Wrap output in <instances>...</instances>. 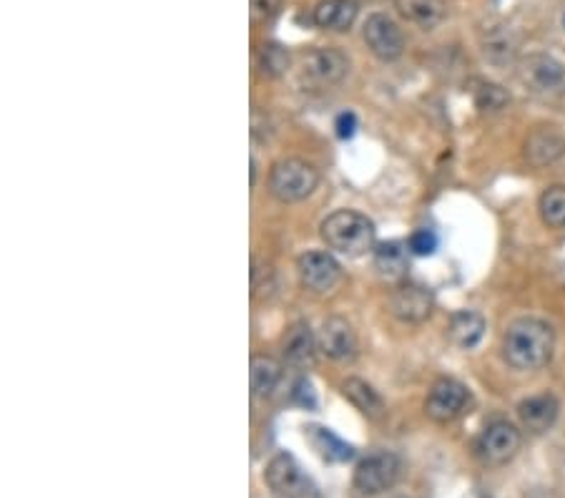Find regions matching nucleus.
<instances>
[{"mask_svg": "<svg viewBox=\"0 0 565 498\" xmlns=\"http://www.w3.org/2000/svg\"><path fill=\"white\" fill-rule=\"evenodd\" d=\"M334 129H337L339 139H352L357 131V116L352 111H345V114H339L337 121H334Z\"/></svg>", "mask_w": 565, "mask_h": 498, "instance_id": "c85d7f7f", "label": "nucleus"}, {"mask_svg": "<svg viewBox=\"0 0 565 498\" xmlns=\"http://www.w3.org/2000/svg\"><path fill=\"white\" fill-rule=\"evenodd\" d=\"M342 390H345L347 398H350L362 413L370 415V418H382V415H385V403H382L380 393H377L370 383H365V380L360 378L345 380Z\"/></svg>", "mask_w": 565, "mask_h": 498, "instance_id": "4be33fe9", "label": "nucleus"}, {"mask_svg": "<svg viewBox=\"0 0 565 498\" xmlns=\"http://www.w3.org/2000/svg\"><path fill=\"white\" fill-rule=\"evenodd\" d=\"M565 151V139L560 131L555 129H538L528 136L525 141V156L533 166H548L555 159H560Z\"/></svg>", "mask_w": 565, "mask_h": 498, "instance_id": "f3484780", "label": "nucleus"}, {"mask_svg": "<svg viewBox=\"0 0 565 498\" xmlns=\"http://www.w3.org/2000/svg\"><path fill=\"white\" fill-rule=\"evenodd\" d=\"M249 380H252V393L259 395V398H267L282 380V363L274 360L272 355H254L252 368H249Z\"/></svg>", "mask_w": 565, "mask_h": 498, "instance_id": "412c9836", "label": "nucleus"}, {"mask_svg": "<svg viewBox=\"0 0 565 498\" xmlns=\"http://www.w3.org/2000/svg\"><path fill=\"white\" fill-rule=\"evenodd\" d=\"M365 43L380 61H397L405 51L400 26L387 13H372L365 21Z\"/></svg>", "mask_w": 565, "mask_h": 498, "instance_id": "9d476101", "label": "nucleus"}, {"mask_svg": "<svg viewBox=\"0 0 565 498\" xmlns=\"http://www.w3.org/2000/svg\"><path fill=\"white\" fill-rule=\"evenodd\" d=\"M555 332L538 317H520L508 327L503 340V355L510 368L540 370L553 360Z\"/></svg>", "mask_w": 565, "mask_h": 498, "instance_id": "f257e3e1", "label": "nucleus"}, {"mask_svg": "<svg viewBox=\"0 0 565 498\" xmlns=\"http://www.w3.org/2000/svg\"><path fill=\"white\" fill-rule=\"evenodd\" d=\"M518 76L528 91L538 96H553L563 89L565 71L548 53H530L520 61Z\"/></svg>", "mask_w": 565, "mask_h": 498, "instance_id": "423d86ee", "label": "nucleus"}, {"mask_svg": "<svg viewBox=\"0 0 565 498\" xmlns=\"http://www.w3.org/2000/svg\"><path fill=\"white\" fill-rule=\"evenodd\" d=\"M319 172L304 159H282L272 166L269 192L284 204L302 202L317 189Z\"/></svg>", "mask_w": 565, "mask_h": 498, "instance_id": "7ed1b4c3", "label": "nucleus"}, {"mask_svg": "<svg viewBox=\"0 0 565 498\" xmlns=\"http://www.w3.org/2000/svg\"><path fill=\"white\" fill-rule=\"evenodd\" d=\"M407 247H410L412 255H417V257L435 255V249H437L435 232H432V229H417V232L410 237V242H407Z\"/></svg>", "mask_w": 565, "mask_h": 498, "instance_id": "cd10ccee", "label": "nucleus"}, {"mask_svg": "<svg viewBox=\"0 0 565 498\" xmlns=\"http://www.w3.org/2000/svg\"><path fill=\"white\" fill-rule=\"evenodd\" d=\"M287 63H289V56L282 46H264V51H262L264 73H269V76H279V73H284Z\"/></svg>", "mask_w": 565, "mask_h": 498, "instance_id": "bb28decb", "label": "nucleus"}, {"mask_svg": "<svg viewBox=\"0 0 565 498\" xmlns=\"http://www.w3.org/2000/svg\"><path fill=\"white\" fill-rule=\"evenodd\" d=\"M407 252L402 242H382L375 247V267L387 280H405L407 275Z\"/></svg>", "mask_w": 565, "mask_h": 498, "instance_id": "aec40b11", "label": "nucleus"}, {"mask_svg": "<svg viewBox=\"0 0 565 498\" xmlns=\"http://www.w3.org/2000/svg\"><path fill=\"white\" fill-rule=\"evenodd\" d=\"M395 8L405 21L415 23L417 28H430L440 26L447 16L445 0H395Z\"/></svg>", "mask_w": 565, "mask_h": 498, "instance_id": "6ab92c4d", "label": "nucleus"}, {"mask_svg": "<svg viewBox=\"0 0 565 498\" xmlns=\"http://www.w3.org/2000/svg\"><path fill=\"white\" fill-rule=\"evenodd\" d=\"M540 219L553 229H565V187H550L540 194Z\"/></svg>", "mask_w": 565, "mask_h": 498, "instance_id": "b1692460", "label": "nucleus"}, {"mask_svg": "<svg viewBox=\"0 0 565 498\" xmlns=\"http://www.w3.org/2000/svg\"><path fill=\"white\" fill-rule=\"evenodd\" d=\"M485 56L495 63H505L515 56V41L510 38V31L490 33L485 41Z\"/></svg>", "mask_w": 565, "mask_h": 498, "instance_id": "a878e982", "label": "nucleus"}, {"mask_svg": "<svg viewBox=\"0 0 565 498\" xmlns=\"http://www.w3.org/2000/svg\"><path fill=\"white\" fill-rule=\"evenodd\" d=\"M447 335L460 350H473L478 348L480 340L485 335V320L483 315L473 310H460L450 317V325H447Z\"/></svg>", "mask_w": 565, "mask_h": 498, "instance_id": "a211bd4d", "label": "nucleus"}, {"mask_svg": "<svg viewBox=\"0 0 565 498\" xmlns=\"http://www.w3.org/2000/svg\"><path fill=\"white\" fill-rule=\"evenodd\" d=\"M357 13H360V6L355 0H322L312 11V21L322 31L342 33L350 31L352 23L357 21Z\"/></svg>", "mask_w": 565, "mask_h": 498, "instance_id": "2eb2a0df", "label": "nucleus"}, {"mask_svg": "<svg viewBox=\"0 0 565 498\" xmlns=\"http://www.w3.org/2000/svg\"><path fill=\"white\" fill-rule=\"evenodd\" d=\"M309 443L314 446V451L319 453L322 458H327V461H350L352 456H355V451H352V446H347V443L339 441L337 436H334L329 428H309Z\"/></svg>", "mask_w": 565, "mask_h": 498, "instance_id": "5701e85b", "label": "nucleus"}, {"mask_svg": "<svg viewBox=\"0 0 565 498\" xmlns=\"http://www.w3.org/2000/svg\"><path fill=\"white\" fill-rule=\"evenodd\" d=\"M473 96L478 109L483 111H500L510 101L508 91L500 89L498 83H488V81H478V89L473 91Z\"/></svg>", "mask_w": 565, "mask_h": 498, "instance_id": "393cba45", "label": "nucleus"}, {"mask_svg": "<svg viewBox=\"0 0 565 498\" xmlns=\"http://www.w3.org/2000/svg\"><path fill=\"white\" fill-rule=\"evenodd\" d=\"M563 26H565V13H563Z\"/></svg>", "mask_w": 565, "mask_h": 498, "instance_id": "7c9ffc66", "label": "nucleus"}, {"mask_svg": "<svg viewBox=\"0 0 565 498\" xmlns=\"http://www.w3.org/2000/svg\"><path fill=\"white\" fill-rule=\"evenodd\" d=\"M322 239L339 255L362 257L375 247V224L355 209H337L322 222Z\"/></svg>", "mask_w": 565, "mask_h": 498, "instance_id": "f03ea898", "label": "nucleus"}, {"mask_svg": "<svg viewBox=\"0 0 565 498\" xmlns=\"http://www.w3.org/2000/svg\"><path fill=\"white\" fill-rule=\"evenodd\" d=\"M267 486L274 498H322L312 478L302 471V466L289 453H279L269 461Z\"/></svg>", "mask_w": 565, "mask_h": 498, "instance_id": "20e7f679", "label": "nucleus"}, {"mask_svg": "<svg viewBox=\"0 0 565 498\" xmlns=\"http://www.w3.org/2000/svg\"><path fill=\"white\" fill-rule=\"evenodd\" d=\"M560 415V403L553 393H540L533 398L523 400L518 405V418L523 428L533 436H543L555 426Z\"/></svg>", "mask_w": 565, "mask_h": 498, "instance_id": "4468645a", "label": "nucleus"}, {"mask_svg": "<svg viewBox=\"0 0 565 498\" xmlns=\"http://www.w3.org/2000/svg\"><path fill=\"white\" fill-rule=\"evenodd\" d=\"M470 403V393L463 383L452 378L437 380L430 388L425 400V413L430 415L435 423H452L455 418L465 413Z\"/></svg>", "mask_w": 565, "mask_h": 498, "instance_id": "1a4fd4ad", "label": "nucleus"}, {"mask_svg": "<svg viewBox=\"0 0 565 498\" xmlns=\"http://www.w3.org/2000/svg\"><path fill=\"white\" fill-rule=\"evenodd\" d=\"M317 340H314L312 330L307 322H294L284 335V360L292 368H309L314 363V353H317Z\"/></svg>", "mask_w": 565, "mask_h": 498, "instance_id": "dca6fc26", "label": "nucleus"}, {"mask_svg": "<svg viewBox=\"0 0 565 498\" xmlns=\"http://www.w3.org/2000/svg\"><path fill=\"white\" fill-rule=\"evenodd\" d=\"M297 270L302 285L317 292V295L332 292L342 280V267L329 252H307V255L299 257Z\"/></svg>", "mask_w": 565, "mask_h": 498, "instance_id": "9b49d317", "label": "nucleus"}, {"mask_svg": "<svg viewBox=\"0 0 565 498\" xmlns=\"http://www.w3.org/2000/svg\"><path fill=\"white\" fill-rule=\"evenodd\" d=\"M319 350L337 363H350L357 358V335L345 317H329L319 330Z\"/></svg>", "mask_w": 565, "mask_h": 498, "instance_id": "ddd939ff", "label": "nucleus"}, {"mask_svg": "<svg viewBox=\"0 0 565 498\" xmlns=\"http://www.w3.org/2000/svg\"><path fill=\"white\" fill-rule=\"evenodd\" d=\"M520 443H523V436H520V431L513 423L493 421L480 433L478 443H475V453H478V458L485 466H505L520 451Z\"/></svg>", "mask_w": 565, "mask_h": 498, "instance_id": "39448f33", "label": "nucleus"}, {"mask_svg": "<svg viewBox=\"0 0 565 498\" xmlns=\"http://www.w3.org/2000/svg\"><path fill=\"white\" fill-rule=\"evenodd\" d=\"M279 6H282V0H252L254 16L257 18H272L279 11Z\"/></svg>", "mask_w": 565, "mask_h": 498, "instance_id": "c756f323", "label": "nucleus"}, {"mask_svg": "<svg viewBox=\"0 0 565 498\" xmlns=\"http://www.w3.org/2000/svg\"><path fill=\"white\" fill-rule=\"evenodd\" d=\"M400 458L395 453H372L365 461H360L355 471V486L357 491H362L365 496H377L385 493L387 488L395 486V481L400 478Z\"/></svg>", "mask_w": 565, "mask_h": 498, "instance_id": "6e6552de", "label": "nucleus"}, {"mask_svg": "<svg viewBox=\"0 0 565 498\" xmlns=\"http://www.w3.org/2000/svg\"><path fill=\"white\" fill-rule=\"evenodd\" d=\"M435 297L417 282H400L390 297V310L402 322H422L432 315Z\"/></svg>", "mask_w": 565, "mask_h": 498, "instance_id": "f8f14e48", "label": "nucleus"}, {"mask_svg": "<svg viewBox=\"0 0 565 498\" xmlns=\"http://www.w3.org/2000/svg\"><path fill=\"white\" fill-rule=\"evenodd\" d=\"M299 68H302V78L309 86L327 89V86H334V83H339L347 76L350 61L337 48H312V51L304 53Z\"/></svg>", "mask_w": 565, "mask_h": 498, "instance_id": "0eeeda50", "label": "nucleus"}]
</instances>
